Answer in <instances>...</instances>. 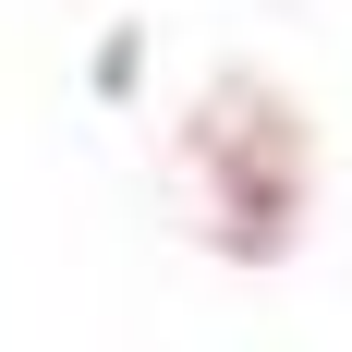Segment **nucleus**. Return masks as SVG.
I'll return each instance as SVG.
<instances>
[]
</instances>
